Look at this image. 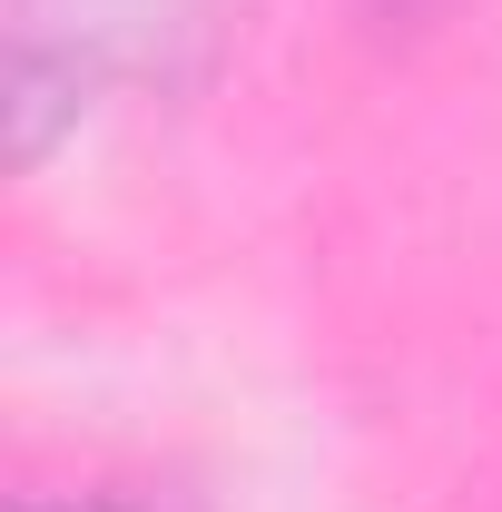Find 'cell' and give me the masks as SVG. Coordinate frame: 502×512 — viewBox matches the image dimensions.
<instances>
[{
  "label": "cell",
  "mask_w": 502,
  "mask_h": 512,
  "mask_svg": "<svg viewBox=\"0 0 502 512\" xmlns=\"http://www.w3.org/2000/svg\"><path fill=\"white\" fill-rule=\"evenodd\" d=\"M20 512H188L168 493H30Z\"/></svg>",
  "instance_id": "obj_2"
},
{
  "label": "cell",
  "mask_w": 502,
  "mask_h": 512,
  "mask_svg": "<svg viewBox=\"0 0 502 512\" xmlns=\"http://www.w3.org/2000/svg\"><path fill=\"white\" fill-rule=\"evenodd\" d=\"M168 20H188V0H10V148L40 158L50 128L79 119L89 89Z\"/></svg>",
  "instance_id": "obj_1"
}]
</instances>
